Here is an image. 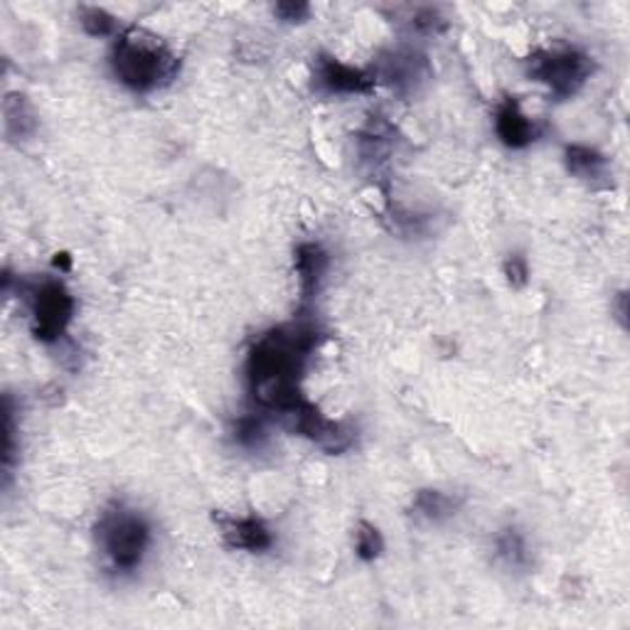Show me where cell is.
<instances>
[{
    "instance_id": "cell-1",
    "label": "cell",
    "mask_w": 630,
    "mask_h": 630,
    "mask_svg": "<svg viewBox=\"0 0 630 630\" xmlns=\"http://www.w3.org/2000/svg\"><path fill=\"white\" fill-rule=\"evenodd\" d=\"M318 342L320 330L311 320L272 328L254 342L247 357V387L262 410L286 416L305 402L301 379Z\"/></svg>"
},
{
    "instance_id": "cell-2",
    "label": "cell",
    "mask_w": 630,
    "mask_h": 630,
    "mask_svg": "<svg viewBox=\"0 0 630 630\" xmlns=\"http://www.w3.org/2000/svg\"><path fill=\"white\" fill-rule=\"evenodd\" d=\"M111 70L126 89L151 94L178 77L180 60L158 35L143 27H128L111 48Z\"/></svg>"
},
{
    "instance_id": "cell-3",
    "label": "cell",
    "mask_w": 630,
    "mask_h": 630,
    "mask_svg": "<svg viewBox=\"0 0 630 630\" xmlns=\"http://www.w3.org/2000/svg\"><path fill=\"white\" fill-rule=\"evenodd\" d=\"M99 546L116 571H136L151 546V525L136 509L109 507L97 525Z\"/></svg>"
},
{
    "instance_id": "cell-4",
    "label": "cell",
    "mask_w": 630,
    "mask_h": 630,
    "mask_svg": "<svg viewBox=\"0 0 630 630\" xmlns=\"http://www.w3.org/2000/svg\"><path fill=\"white\" fill-rule=\"evenodd\" d=\"M594 70V60L577 48L540 50L527 60V77L544 85L554 99H571L579 94Z\"/></svg>"
},
{
    "instance_id": "cell-5",
    "label": "cell",
    "mask_w": 630,
    "mask_h": 630,
    "mask_svg": "<svg viewBox=\"0 0 630 630\" xmlns=\"http://www.w3.org/2000/svg\"><path fill=\"white\" fill-rule=\"evenodd\" d=\"M33 311V332L40 342H58L64 338L74 318V299L67 286L58 279H45L40 284H21Z\"/></svg>"
},
{
    "instance_id": "cell-6",
    "label": "cell",
    "mask_w": 630,
    "mask_h": 630,
    "mask_svg": "<svg viewBox=\"0 0 630 630\" xmlns=\"http://www.w3.org/2000/svg\"><path fill=\"white\" fill-rule=\"evenodd\" d=\"M373 72L352 67L332 54L320 52L313 62V89L323 97H360L375 89Z\"/></svg>"
},
{
    "instance_id": "cell-7",
    "label": "cell",
    "mask_w": 630,
    "mask_h": 630,
    "mask_svg": "<svg viewBox=\"0 0 630 630\" xmlns=\"http://www.w3.org/2000/svg\"><path fill=\"white\" fill-rule=\"evenodd\" d=\"M291 421V429L301 437L311 439L315 446H320L328 453H342L355 441V431L342 421H332L326 414H320L315 406L305 400L301 406H295L291 414H286Z\"/></svg>"
},
{
    "instance_id": "cell-8",
    "label": "cell",
    "mask_w": 630,
    "mask_h": 630,
    "mask_svg": "<svg viewBox=\"0 0 630 630\" xmlns=\"http://www.w3.org/2000/svg\"><path fill=\"white\" fill-rule=\"evenodd\" d=\"M373 77L375 81L379 79L392 87L396 94L410 97L414 94V91H419L424 81L431 77V70L424 54L410 48H400V50L385 52L382 58L377 60Z\"/></svg>"
},
{
    "instance_id": "cell-9",
    "label": "cell",
    "mask_w": 630,
    "mask_h": 630,
    "mask_svg": "<svg viewBox=\"0 0 630 630\" xmlns=\"http://www.w3.org/2000/svg\"><path fill=\"white\" fill-rule=\"evenodd\" d=\"M495 134L513 151L530 148L542 136V126L525 114L520 101L507 97L495 111Z\"/></svg>"
},
{
    "instance_id": "cell-10",
    "label": "cell",
    "mask_w": 630,
    "mask_h": 630,
    "mask_svg": "<svg viewBox=\"0 0 630 630\" xmlns=\"http://www.w3.org/2000/svg\"><path fill=\"white\" fill-rule=\"evenodd\" d=\"M217 525L231 550L259 554L274 546V534L262 517H217Z\"/></svg>"
},
{
    "instance_id": "cell-11",
    "label": "cell",
    "mask_w": 630,
    "mask_h": 630,
    "mask_svg": "<svg viewBox=\"0 0 630 630\" xmlns=\"http://www.w3.org/2000/svg\"><path fill=\"white\" fill-rule=\"evenodd\" d=\"M564 161H567V171L583 182L594 185V188H608L610 178V165L604 153H598L596 148L574 143L567 146L564 151Z\"/></svg>"
},
{
    "instance_id": "cell-12",
    "label": "cell",
    "mask_w": 630,
    "mask_h": 630,
    "mask_svg": "<svg viewBox=\"0 0 630 630\" xmlns=\"http://www.w3.org/2000/svg\"><path fill=\"white\" fill-rule=\"evenodd\" d=\"M328 264H330L328 252L320 244L308 242L295 249V272H299L303 301H308L318 293L323 276L328 272Z\"/></svg>"
},
{
    "instance_id": "cell-13",
    "label": "cell",
    "mask_w": 630,
    "mask_h": 630,
    "mask_svg": "<svg viewBox=\"0 0 630 630\" xmlns=\"http://www.w3.org/2000/svg\"><path fill=\"white\" fill-rule=\"evenodd\" d=\"M456 509H458V500L449 493H441V490H419L412 503V515L416 517V520L429 522V525H439L443 520H449L451 515H456Z\"/></svg>"
},
{
    "instance_id": "cell-14",
    "label": "cell",
    "mask_w": 630,
    "mask_h": 630,
    "mask_svg": "<svg viewBox=\"0 0 630 630\" xmlns=\"http://www.w3.org/2000/svg\"><path fill=\"white\" fill-rule=\"evenodd\" d=\"M5 116V134L13 141H25L37 131V116L23 94H8L3 104Z\"/></svg>"
},
{
    "instance_id": "cell-15",
    "label": "cell",
    "mask_w": 630,
    "mask_h": 630,
    "mask_svg": "<svg viewBox=\"0 0 630 630\" xmlns=\"http://www.w3.org/2000/svg\"><path fill=\"white\" fill-rule=\"evenodd\" d=\"M495 550H497V557L503 559L509 569H525L527 564H530V554H527L525 537L517 530H513V527L497 537Z\"/></svg>"
},
{
    "instance_id": "cell-16",
    "label": "cell",
    "mask_w": 630,
    "mask_h": 630,
    "mask_svg": "<svg viewBox=\"0 0 630 630\" xmlns=\"http://www.w3.org/2000/svg\"><path fill=\"white\" fill-rule=\"evenodd\" d=\"M79 23L85 27V33L91 37H111L118 33L116 17L106 13L104 8L97 5H81L79 8Z\"/></svg>"
},
{
    "instance_id": "cell-17",
    "label": "cell",
    "mask_w": 630,
    "mask_h": 630,
    "mask_svg": "<svg viewBox=\"0 0 630 630\" xmlns=\"http://www.w3.org/2000/svg\"><path fill=\"white\" fill-rule=\"evenodd\" d=\"M385 550V540L373 522H360L355 532V552L363 562H375Z\"/></svg>"
},
{
    "instance_id": "cell-18",
    "label": "cell",
    "mask_w": 630,
    "mask_h": 630,
    "mask_svg": "<svg viewBox=\"0 0 630 630\" xmlns=\"http://www.w3.org/2000/svg\"><path fill=\"white\" fill-rule=\"evenodd\" d=\"M266 426L259 416H242L235 424V441L244 449H262L266 443Z\"/></svg>"
},
{
    "instance_id": "cell-19",
    "label": "cell",
    "mask_w": 630,
    "mask_h": 630,
    "mask_svg": "<svg viewBox=\"0 0 630 630\" xmlns=\"http://www.w3.org/2000/svg\"><path fill=\"white\" fill-rule=\"evenodd\" d=\"M274 13L281 17L284 23H303L311 15V8L305 3H279L274 8Z\"/></svg>"
},
{
    "instance_id": "cell-20",
    "label": "cell",
    "mask_w": 630,
    "mask_h": 630,
    "mask_svg": "<svg viewBox=\"0 0 630 630\" xmlns=\"http://www.w3.org/2000/svg\"><path fill=\"white\" fill-rule=\"evenodd\" d=\"M505 274L513 286H522L527 281V276H530V268H527L525 256H509L507 264H505Z\"/></svg>"
},
{
    "instance_id": "cell-21",
    "label": "cell",
    "mask_w": 630,
    "mask_h": 630,
    "mask_svg": "<svg viewBox=\"0 0 630 630\" xmlns=\"http://www.w3.org/2000/svg\"><path fill=\"white\" fill-rule=\"evenodd\" d=\"M54 264L62 266L64 272H70V256L67 254H58V259H54Z\"/></svg>"
}]
</instances>
